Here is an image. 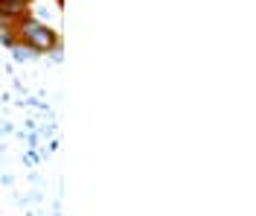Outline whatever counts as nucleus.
<instances>
[{"label": "nucleus", "instance_id": "obj_1", "mask_svg": "<svg viewBox=\"0 0 256 216\" xmlns=\"http://www.w3.org/2000/svg\"><path fill=\"white\" fill-rule=\"evenodd\" d=\"M15 35H18V44H20V47H26L32 56H35V53H52L58 44H62L52 27L38 24V21H32V18L18 21V24H15Z\"/></svg>", "mask_w": 256, "mask_h": 216}, {"label": "nucleus", "instance_id": "obj_2", "mask_svg": "<svg viewBox=\"0 0 256 216\" xmlns=\"http://www.w3.org/2000/svg\"><path fill=\"white\" fill-rule=\"evenodd\" d=\"M9 3H20V6H30L32 0H9Z\"/></svg>", "mask_w": 256, "mask_h": 216}, {"label": "nucleus", "instance_id": "obj_3", "mask_svg": "<svg viewBox=\"0 0 256 216\" xmlns=\"http://www.w3.org/2000/svg\"><path fill=\"white\" fill-rule=\"evenodd\" d=\"M56 3H58V6H64V0H56Z\"/></svg>", "mask_w": 256, "mask_h": 216}]
</instances>
